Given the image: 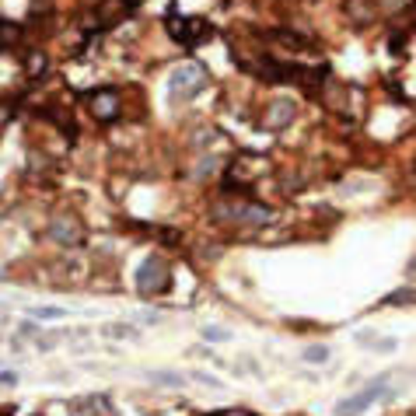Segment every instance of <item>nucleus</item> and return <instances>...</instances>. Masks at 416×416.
I'll list each match as a JSON object with an SVG mask.
<instances>
[{
    "label": "nucleus",
    "instance_id": "f257e3e1",
    "mask_svg": "<svg viewBox=\"0 0 416 416\" xmlns=\"http://www.w3.org/2000/svg\"><path fill=\"white\" fill-rule=\"evenodd\" d=\"M210 213L217 220H235V224H270L273 210L266 203H252V200H228V203H213Z\"/></svg>",
    "mask_w": 416,
    "mask_h": 416
},
{
    "label": "nucleus",
    "instance_id": "1a4fd4ad",
    "mask_svg": "<svg viewBox=\"0 0 416 416\" xmlns=\"http://www.w3.org/2000/svg\"><path fill=\"white\" fill-rule=\"evenodd\" d=\"M357 343L361 346H371V350H381V353H392L395 350V339H375V336H368V333H357Z\"/></svg>",
    "mask_w": 416,
    "mask_h": 416
},
{
    "label": "nucleus",
    "instance_id": "39448f33",
    "mask_svg": "<svg viewBox=\"0 0 416 416\" xmlns=\"http://www.w3.org/2000/svg\"><path fill=\"white\" fill-rule=\"evenodd\" d=\"M87 109H91V116H95L98 123H112V119L119 116V109H123L119 91H116V87H95V91L87 95Z\"/></svg>",
    "mask_w": 416,
    "mask_h": 416
},
{
    "label": "nucleus",
    "instance_id": "9d476101",
    "mask_svg": "<svg viewBox=\"0 0 416 416\" xmlns=\"http://www.w3.org/2000/svg\"><path fill=\"white\" fill-rule=\"evenodd\" d=\"M102 336H112V339H137V329L133 326H123V322H112V326H105Z\"/></svg>",
    "mask_w": 416,
    "mask_h": 416
},
{
    "label": "nucleus",
    "instance_id": "a211bd4d",
    "mask_svg": "<svg viewBox=\"0 0 416 416\" xmlns=\"http://www.w3.org/2000/svg\"><path fill=\"white\" fill-rule=\"evenodd\" d=\"M0 381H4V385H14V381H18V375H11V371H0Z\"/></svg>",
    "mask_w": 416,
    "mask_h": 416
},
{
    "label": "nucleus",
    "instance_id": "20e7f679",
    "mask_svg": "<svg viewBox=\"0 0 416 416\" xmlns=\"http://www.w3.org/2000/svg\"><path fill=\"white\" fill-rule=\"evenodd\" d=\"M168 36L178 42V46H186V49H196L207 36H213V28H210L203 18H178V14H171L168 18Z\"/></svg>",
    "mask_w": 416,
    "mask_h": 416
},
{
    "label": "nucleus",
    "instance_id": "2eb2a0df",
    "mask_svg": "<svg viewBox=\"0 0 416 416\" xmlns=\"http://www.w3.org/2000/svg\"><path fill=\"white\" fill-rule=\"evenodd\" d=\"M203 339H210V343H228V339H231V336L224 333V329H203Z\"/></svg>",
    "mask_w": 416,
    "mask_h": 416
},
{
    "label": "nucleus",
    "instance_id": "ddd939ff",
    "mask_svg": "<svg viewBox=\"0 0 416 416\" xmlns=\"http://www.w3.org/2000/svg\"><path fill=\"white\" fill-rule=\"evenodd\" d=\"M39 70H46V56L42 53H28V74L36 78Z\"/></svg>",
    "mask_w": 416,
    "mask_h": 416
},
{
    "label": "nucleus",
    "instance_id": "423d86ee",
    "mask_svg": "<svg viewBox=\"0 0 416 416\" xmlns=\"http://www.w3.org/2000/svg\"><path fill=\"white\" fill-rule=\"evenodd\" d=\"M385 385H388V378H375L364 392H357V395H350V399H343L339 406H336V416H357L364 413L371 402H375L378 395H385Z\"/></svg>",
    "mask_w": 416,
    "mask_h": 416
},
{
    "label": "nucleus",
    "instance_id": "f8f14e48",
    "mask_svg": "<svg viewBox=\"0 0 416 416\" xmlns=\"http://www.w3.org/2000/svg\"><path fill=\"white\" fill-rule=\"evenodd\" d=\"M304 361H308V364H322V361H329V350H326V346H308V350H304Z\"/></svg>",
    "mask_w": 416,
    "mask_h": 416
},
{
    "label": "nucleus",
    "instance_id": "6ab92c4d",
    "mask_svg": "<svg viewBox=\"0 0 416 416\" xmlns=\"http://www.w3.org/2000/svg\"><path fill=\"white\" fill-rule=\"evenodd\" d=\"M4 116H7V112H4V109H0V123H4Z\"/></svg>",
    "mask_w": 416,
    "mask_h": 416
},
{
    "label": "nucleus",
    "instance_id": "dca6fc26",
    "mask_svg": "<svg viewBox=\"0 0 416 416\" xmlns=\"http://www.w3.org/2000/svg\"><path fill=\"white\" fill-rule=\"evenodd\" d=\"M193 378H196V381H203V385H210V388H220V381H217V378H210L207 371H196Z\"/></svg>",
    "mask_w": 416,
    "mask_h": 416
},
{
    "label": "nucleus",
    "instance_id": "0eeeda50",
    "mask_svg": "<svg viewBox=\"0 0 416 416\" xmlns=\"http://www.w3.org/2000/svg\"><path fill=\"white\" fill-rule=\"evenodd\" d=\"M49 238L60 242V245H67V249L81 245L84 242L81 220H74V217H56V220H49Z\"/></svg>",
    "mask_w": 416,
    "mask_h": 416
},
{
    "label": "nucleus",
    "instance_id": "4468645a",
    "mask_svg": "<svg viewBox=\"0 0 416 416\" xmlns=\"http://www.w3.org/2000/svg\"><path fill=\"white\" fill-rule=\"evenodd\" d=\"M154 381H158V385H182L186 378H182V375H171V371H158V375H154Z\"/></svg>",
    "mask_w": 416,
    "mask_h": 416
},
{
    "label": "nucleus",
    "instance_id": "6e6552de",
    "mask_svg": "<svg viewBox=\"0 0 416 416\" xmlns=\"http://www.w3.org/2000/svg\"><path fill=\"white\" fill-rule=\"evenodd\" d=\"M291 123H294V102L277 98V102L266 105V112H262V126L266 129H284V126H291Z\"/></svg>",
    "mask_w": 416,
    "mask_h": 416
},
{
    "label": "nucleus",
    "instance_id": "7ed1b4c3",
    "mask_svg": "<svg viewBox=\"0 0 416 416\" xmlns=\"http://www.w3.org/2000/svg\"><path fill=\"white\" fill-rule=\"evenodd\" d=\"M171 287V277H168V262L158 255H147L137 270V291L144 297H161Z\"/></svg>",
    "mask_w": 416,
    "mask_h": 416
},
{
    "label": "nucleus",
    "instance_id": "9b49d317",
    "mask_svg": "<svg viewBox=\"0 0 416 416\" xmlns=\"http://www.w3.org/2000/svg\"><path fill=\"white\" fill-rule=\"evenodd\" d=\"M32 319H39V322H56V319H67V311H63V308H36Z\"/></svg>",
    "mask_w": 416,
    "mask_h": 416
},
{
    "label": "nucleus",
    "instance_id": "f03ea898",
    "mask_svg": "<svg viewBox=\"0 0 416 416\" xmlns=\"http://www.w3.org/2000/svg\"><path fill=\"white\" fill-rule=\"evenodd\" d=\"M210 74L207 67H200V63H182V67H175V74H171V81H168V95H171V102H189L193 95H200L203 87H207Z\"/></svg>",
    "mask_w": 416,
    "mask_h": 416
},
{
    "label": "nucleus",
    "instance_id": "f3484780",
    "mask_svg": "<svg viewBox=\"0 0 416 416\" xmlns=\"http://www.w3.org/2000/svg\"><path fill=\"white\" fill-rule=\"evenodd\" d=\"M200 175H213V171H217V158H203V161H200Z\"/></svg>",
    "mask_w": 416,
    "mask_h": 416
}]
</instances>
